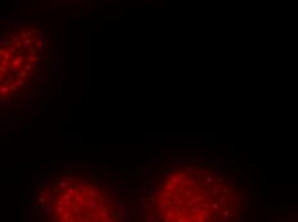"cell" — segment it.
<instances>
[{
  "mask_svg": "<svg viewBox=\"0 0 298 222\" xmlns=\"http://www.w3.org/2000/svg\"><path fill=\"white\" fill-rule=\"evenodd\" d=\"M128 189L132 222H247L251 186L243 168L222 158L153 159Z\"/></svg>",
  "mask_w": 298,
  "mask_h": 222,
  "instance_id": "1",
  "label": "cell"
},
{
  "mask_svg": "<svg viewBox=\"0 0 298 222\" xmlns=\"http://www.w3.org/2000/svg\"><path fill=\"white\" fill-rule=\"evenodd\" d=\"M128 189L103 166L55 164L33 184L28 222H132Z\"/></svg>",
  "mask_w": 298,
  "mask_h": 222,
  "instance_id": "2",
  "label": "cell"
},
{
  "mask_svg": "<svg viewBox=\"0 0 298 222\" xmlns=\"http://www.w3.org/2000/svg\"><path fill=\"white\" fill-rule=\"evenodd\" d=\"M53 55L44 26L18 18L0 21V112L27 108L41 95Z\"/></svg>",
  "mask_w": 298,
  "mask_h": 222,
  "instance_id": "3",
  "label": "cell"
},
{
  "mask_svg": "<svg viewBox=\"0 0 298 222\" xmlns=\"http://www.w3.org/2000/svg\"><path fill=\"white\" fill-rule=\"evenodd\" d=\"M275 222H297L295 219H277Z\"/></svg>",
  "mask_w": 298,
  "mask_h": 222,
  "instance_id": "4",
  "label": "cell"
}]
</instances>
